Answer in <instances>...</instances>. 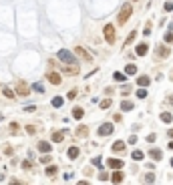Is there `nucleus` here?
I'll list each match as a JSON object with an SVG mask.
<instances>
[{
    "label": "nucleus",
    "instance_id": "obj_1",
    "mask_svg": "<svg viewBox=\"0 0 173 185\" xmlns=\"http://www.w3.org/2000/svg\"><path fill=\"white\" fill-rule=\"evenodd\" d=\"M131 14H133V6H131L129 2H125V4L121 6V10H119V16H117V20H119V26L125 24L127 20H129Z\"/></svg>",
    "mask_w": 173,
    "mask_h": 185
},
{
    "label": "nucleus",
    "instance_id": "obj_2",
    "mask_svg": "<svg viewBox=\"0 0 173 185\" xmlns=\"http://www.w3.org/2000/svg\"><path fill=\"white\" fill-rule=\"evenodd\" d=\"M16 95H18V97H28L30 87L24 83V81H18V83H16Z\"/></svg>",
    "mask_w": 173,
    "mask_h": 185
},
{
    "label": "nucleus",
    "instance_id": "obj_3",
    "mask_svg": "<svg viewBox=\"0 0 173 185\" xmlns=\"http://www.w3.org/2000/svg\"><path fill=\"white\" fill-rule=\"evenodd\" d=\"M58 59L63 60V63H77V59H75V54H72L71 50H67V49L58 50Z\"/></svg>",
    "mask_w": 173,
    "mask_h": 185
},
{
    "label": "nucleus",
    "instance_id": "obj_4",
    "mask_svg": "<svg viewBox=\"0 0 173 185\" xmlns=\"http://www.w3.org/2000/svg\"><path fill=\"white\" fill-rule=\"evenodd\" d=\"M105 40L109 44H115V26H113V24H107L105 26Z\"/></svg>",
    "mask_w": 173,
    "mask_h": 185
},
{
    "label": "nucleus",
    "instance_id": "obj_5",
    "mask_svg": "<svg viewBox=\"0 0 173 185\" xmlns=\"http://www.w3.org/2000/svg\"><path fill=\"white\" fill-rule=\"evenodd\" d=\"M75 54H77V56H81L83 60H86V63H91V60H93L91 53H86V50L83 49V46H77V49H75Z\"/></svg>",
    "mask_w": 173,
    "mask_h": 185
},
{
    "label": "nucleus",
    "instance_id": "obj_6",
    "mask_svg": "<svg viewBox=\"0 0 173 185\" xmlns=\"http://www.w3.org/2000/svg\"><path fill=\"white\" fill-rule=\"evenodd\" d=\"M63 71H64L67 74H79V64H77V63H67V64L63 67Z\"/></svg>",
    "mask_w": 173,
    "mask_h": 185
},
{
    "label": "nucleus",
    "instance_id": "obj_7",
    "mask_svg": "<svg viewBox=\"0 0 173 185\" xmlns=\"http://www.w3.org/2000/svg\"><path fill=\"white\" fill-rule=\"evenodd\" d=\"M113 131H115L113 125H111V123H105V125H101V129H99V137H107V135H111Z\"/></svg>",
    "mask_w": 173,
    "mask_h": 185
},
{
    "label": "nucleus",
    "instance_id": "obj_8",
    "mask_svg": "<svg viewBox=\"0 0 173 185\" xmlns=\"http://www.w3.org/2000/svg\"><path fill=\"white\" fill-rule=\"evenodd\" d=\"M107 163H109V167H111V169H121V167L125 165V161H121V159H115V157H113V159H109V161H107Z\"/></svg>",
    "mask_w": 173,
    "mask_h": 185
},
{
    "label": "nucleus",
    "instance_id": "obj_9",
    "mask_svg": "<svg viewBox=\"0 0 173 185\" xmlns=\"http://www.w3.org/2000/svg\"><path fill=\"white\" fill-rule=\"evenodd\" d=\"M123 179H125V175H123V171L121 169H115V173L111 175V181H113V183H121Z\"/></svg>",
    "mask_w": 173,
    "mask_h": 185
},
{
    "label": "nucleus",
    "instance_id": "obj_10",
    "mask_svg": "<svg viewBox=\"0 0 173 185\" xmlns=\"http://www.w3.org/2000/svg\"><path fill=\"white\" fill-rule=\"evenodd\" d=\"M46 78H48L53 85H61V83H63V78H61V74H58V73H48Z\"/></svg>",
    "mask_w": 173,
    "mask_h": 185
},
{
    "label": "nucleus",
    "instance_id": "obj_11",
    "mask_svg": "<svg viewBox=\"0 0 173 185\" xmlns=\"http://www.w3.org/2000/svg\"><path fill=\"white\" fill-rule=\"evenodd\" d=\"M50 149H53V145H50L48 141H40L39 143V151L40 153H50Z\"/></svg>",
    "mask_w": 173,
    "mask_h": 185
},
{
    "label": "nucleus",
    "instance_id": "obj_12",
    "mask_svg": "<svg viewBox=\"0 0 173 185\" xmlns=\"http://www.w3.org/2000/svg\"><path fill=\"white\" fill-rule=\"evenodd\" d=\"M147 50H149V46H147L145 42H141V44H137V49H135V53L139 54V56H145V54H147Z\"/></svg>",
    "mask_w": 173,
    "mask_h": 185
},
{
    "label": "nucleus",
    "instance_id": "obj_13",
    "mask_svg": "<svg viewBox=\"0 0 173 185\" xmlns=\"http://www.w3.org/2000/svg\"><path fill=\"white\" fill-rule=\"evenodd\" d=\"M113 151H115V153H123V151H125V143H123V141H115V143H113Z\"/></svg>",
    "mask_w": 173,
    "mask_h": 185
},
{
    "label": "nucleus",
    "instance_id": "obj_14",
    "mask_svg": "<svg viewBox=\"0 0 173 185\" xmlns=\"http://www.w3.org/2000/svg\"><path fill=\"white\" fill-rule=\"evenodd\" d=\"M157 54L161 56V59H167L169 54H171V50H169V49H165V46H157Z\"/></svg>",
    "mask_w": 173,
    "mask_h": 185
},
{
    "label": "nucleus",
    "instance_id": "obj_15",
    "mask_svg": "<svg viewBox=\"0 0 173 185\" xmlns=\"http://www.w3.org/2000/svg\"><path fill=\"white\" fill-rule=\"evenodd\" d=\"M64 139V131H53V141L54 143H61Z\"/></svg>",
    "mask_w": 173,
    "mask_h": 185
},
{
    "label": "nucleus",
    "instance_id": "obj_16",
    "mask_svg": "<svg viewBox=\"0 0 173 185\" xmlns=\"http://www.w3.org/2000/svg\"><path fill=\"white\" fill-rule=\"evenodd\" d=\"M67 155H68V159H77L79 157V147H68Z\"/></svg>",
    "mask_w": 173,
    "mask_h": 185
},
{
    "label": "nucleus",
    "instance_id": "obj_17",
    "mask_svg": "<svg viewBox=\"0 0 173 185\" xmlns=\"http://www.w3.org/2000/svg\"><path fill=\"white\" fill-rule=\"evenodd\" d=\"M149 155H151V159H155V161H161L163 153L159 151V149H151V151H149Z\"/></svg>",
    "mask_w": 173,
    "mask_h": 185
},
{
    "label": "nucleus",
    "instance_id": "obj_18",
    "mask_svg": "<svg viewBox=\"0 0 173 185\" xmlns=\"http://www.w3.org/2000/svg\"><path fill=\"white\" fill-rule=\"evenodd\" d=\"M72 117H75V119H83V117H85V111H83L81 107H75V109H72Z\"/></svg>",
    "mask_w": 173,
    "mask_h": 185
},
{
    "label": "nucleus",
    "instance_id": "obj_19",
    "mask_svg": "<svg viewBox=\"0 0 173 185\" xmlns=\"http://www.w3.org/2000/svg\"><path fill=\"white\" fill-rule=\"evenodd\" d=\"M149 83H151V78H149V77H145V74L137 78V85H139V87H147Z\"/></svg>",
    "mask_w": 173,
    "mask_h": 185
},
{
    "label": "nucleus",
    "instance_id": "obj_20",
    "mask_svg": "<svg viewBox=\"0 0 173 185\" xmlns=\"http://www.w3.org/2000/svg\"><path fill=\"white\" fill-rule=\"evenodd\" d=\"M57 173H58V167H57V165H48V167H46V175H48V177L57 175Z\"/></svg>",
    "mask_w": 173,
    "mask_h": 185
},
{
    "label": "nucleus",
    "instance_id": "obj_21",
    "mask_svg": "<svg viewBox=\"0 0 173 185\" xmlns=\"http://www.w3.org/2000/svg\"><path fill=\"white\" fill-rule=\"evenodd\" d=\"M77 135H79V137H86V135H89V129H86L85 125L77 127Z\"/></svg>",
    "mask_w": 173,
    "mask_h": 185
},
{
    "label": "nucleus",
    "instance_id": "obj_22",
    "mask_svg": "<svg viewBox=\"0 0 173 185\" xmlns=\"http://www.w3.org/2000/svg\"><path fill=\"white\" fill-rule=\"evenodd\" d=\"M125 74L127 73H115V74H113V78H115L117 83H125Z\"/></svg>",
    "mask_w": 173,
    "mask_h": 185
},
{
    "label": "nucleus",
    "instance_id": "obj_23",
    "mask_svg": "<svg viewBox=\"0 0 173 185\" xmlns=\"http://www.w3.org/2000/svg\"><path fill=\"white\" fill-rule=\"evenodd\" d=\"M125 73L127 74H135V73H137V64H127V67H125Z\"/></svg>",
    "mask_w": 173,
    "mask_h": 185
},
{
    "label": "nucleus",
    "instance_id": "obj_24",
    "mask_svg": "<svg viewBox=\"0 0 173 185\" xmlns=\"http://www.w3.org/2000/svg\"><path fill=\"white\" fill-rule=\"evenodd\" d=\"M161 121H163V123H171L173 121V115H171V113H161Z\"/></svg>",
    "mask_w": 173,
    "mask_h": 185
},
{
    "label": "nucleus",
    "instance_id": "obj_25",
    "mask_svg": "<svg viewBox=\"0 0 173 185\" xmlns=\"http://www.w3.org/2000/svg\"><path fill=\"white\" fill-rule=\"evenodd\" d=\"M121 109H123V111H131V109H133V103L131 101H123L121 103Z\"/></svg>",
    "mask_w": 173,
    "mask_h": 185
},
{
    "label": "nucleus",
    "instance_id": "obj_26",
    "mask_svg": "<svg viewBox=\"0 0 173 185\" xmlns=\"http://www.w3.org/2000/svg\"><path fill=\"white\" fill-rule=\"evenodd\" d=\"M53 107H54V109L63 107V99H61V97H54V99H53Z\"/></svg>",
    "mask_w": 173,
    "mask_h": 185
},
{
    "label": "nucleus",
    "instance_id": "obj_27",
    "mask_svg": "<svg viewBox=\"0 0 173 185\" xmlns=\"http://www.w3.org/2000/svg\"><path fill=\"white\" fill-rule=\"evenodd\" d=\"M2 92H4V97H6V99H14V92H12V89L4 87V91H2Z\"/></svg>",
    "mask_w": 173,
    "mask_h": 185
},
{
    "label": "nucleus",
    "instance_id": "obj_28",
    "mask_svg": "<svg viewBox=\"0 0 173 185\" xmlns=\"http://www.w3.org/2000/svg\"><path fill=\"white\" fill-rule=\"evenodd\" d=\"M131 157H133V159H137V161H141V159H143V151L135 149V151H133V155H131Z\"/></svg>",
    "mask_w": 173,
    "mask_h": 185
},
{
    "label": "nucleus",
    "instance_id": "obj_29",
    "mask_svg": "<svg viewBox=\"0 0 173 185\" xmlns=\"http://www.w3.org/2000/svg\"><path fill=\"white\" fill-rule=\"evenodd\" d=\"M143 181H145V183H153V181H155V175H153V173H147Z\"/></svg>",
    "mask_w": 173,
    "mask_h": 185
},
{
    "label": "nucleus",
    "instance_id": "obj_30",
    "mask_svg": "<svg viewBox=\"0 0 173 185\" xmlns=\"http://www.w3.org/2000/svg\"><path fill=\"white\" fill-rule=\"evenodd\" d=\"M111 107V99H103L101 101V109H109Z\"/></svg>",
    "mask_w": 173,
    "mask_h": 185
},
{
    "label": "nucleus",
    "instance_id": "obj_31",
    "mask_svg": "<svg viewBox=\"0 0 173 185\" xmlns=\"http://www.w3.org/2000/svg\"><path fill=\"white\" fill-rule=\"evenodd\" d=\"M163 40H165V42H169V44H173V32H165V36H163Z\"/></svg>",
    "mask_w": 173,
    "mask_h": 185
},
{
    "label": "nucleus",
    "instance_id": "obj_32",
    "mask_svg": "<svg viewBox=\"0 0 173 185\" xmlns=\"http://www.w3.org/2000/svg\"><path fill=\"white\" fill-rule=\"evenodd\" d=\"M32 89H34L36 92H44V87H42L40 83H34V85H32Z\"/></svg>",
    "mask_w": 173,
    "mask_h": 185
},
{
    "label": "nucleus",
    "instance_id": "obj_33",
    "mask_svg": "<svg viewBox=\"0 0 173 185\" xmlns=\"http://www.w3.org/2000/svg\"><path fill=\"white\" fill-rule=\"evenodd\" d=\"M135 34H137V32H135V30H133V32H131L129 36H127V40H125V46H127V44H131V42H133V40H135Z\"/></svg>",
    "mask_w": 173,
    "mask_h": 185
},
{
    "label": "nucleus",
    "instance_id": "obj_34",
    "mask_svg": "<svg viewBox=\"0 0 173 185\" xmlns=\"http://www.w3.org/2000/svg\"><path fill=\"white\" fill-rule=\"evenodd\" d=\"M93 165L95 167H103V159L101 157H95V159H93Z\"/></svg>",
    "mask_w": 173,
    "mask_h": 185
},
{
    "label": "nucleus",
    "instance_id": "obj_35",
    "mask_svg": "<svg viewBox=\"0 0 173 185\" xmlns=\"http://www.w3.org/2000/svg\"><path fill=\"white\" fill-rule=\"evenodd\" d=\"M40 163H42V165H48V163H50V161H53V159H50V157H48V155H44V157H40Z\"/></svg>",
    "mask_w": 173,
    "mask_h": 185
},
{
    "label": "nucleus",
    "instance_id": "obj_36",
    "mask_svg": "<svg viewBox=\"0 0 173 185\" xmlns=\"http://www.w3.org/2000/svg\"><path fill=\"white\" fill-rule=\"evenodd\" d=\"M137 97H139V99H145V97H147V91H145V89H139V91H137Z\"/></svg>",
    "mask_w": 173,
    "mask_h": 185
},
{
    "label": "nucleus",
    "instance_id": "obj_37",
    "mask_svg": "<svg viewBox=\"0 0 173 185\" xmlns=\"http://www.w3.org/2000/svg\"><path fill=\"white\" fill-rule=\"evenodd\" d=\"M26 133H28V135H34V133H36V127H34V125H28V127H26Z\"/></svg>",
    "mask_w": 173,
    "mask_h": 185
},
{
    "label": "nucleus",
    "instance_id": "obj_38",
    "mask_svg": "<svg viewBox=\"0 0 173 185\" xmlns=\"http://www.w3.org/2000/svg\"><path fill=\"white\" fill-rule=\"evenodd\" d=\"M163 10H165V12L173 10V2H165V4H163Z\"/></svg>",
    "mask_w": 173,
    "mask_h": 185
},
{
    "label": "nucleus",
    "instance_id": "obj_39",
    "mask_svg": "<svg viewBox=\"0 0 173 185\" xmlns=\"http://www.w3.org/2000/svg\"><path fill=\"white\" fill-rule=\"evenodd\" d=\"M75 97H77V91H75V89L67 92V99H75Z\"/></svg>",
    "mask_w": 173,
    "mask_h": 185
},
{
    "label": "nucleus",
    "instance_id": "obj_40",
    "mask_svg": "<svg viewBox=\"0 0 173 185\" xmlns=\"http://www.w3.org/2000/svg\"><path fill=\"white\" fill-rule=\"evenodd\" d=\"M107 179H109V175H107V173H105V171H103V173H101V175H99V181H101V183H103V181H107Z\"/></svg>",
    "mask_w": 173,
    "mask_h": 185
},
{
    "label": "nucleus",
    "instance_id": "obj_41",
    "mask_svg": "<svg viewBox=\"0 0 173 185\" xmlns=\"http://www.w3.org/2000/svg\"><path fill=\"white\" fill-rule=\"evenodd\" d=\"M155 139H157V137H155L153 133H151V135H147V143H155Z\"/></svg>",
    "mask_w": 173,
    "mask_h": 185
},
{
    "label": "nucleus",
    "instance_id": "obj_42",
    "mask_svg": "<svg viewBox=\"0 0 173 185\" xmlns=\"http://www.w3.org/2000/svg\"><path fill=\"white\" fill-rule=\"evenodd\" d=\"M129 143H131V145H135V143H137V135H131L129 137Z\"/></svg>",
    "mask_w": 173,
    "mask_h": 185
},
{
    "label": "nucleus",
    "instance_id": "obj_43",
    "mask_svg": "<svg viewBox=\"0 0 173 185\" xmlns=\"http://www.w3.org/2000/svg\"><path fill=\"white\" fill-rule=\"evenodd\" d=\"M169 137H171V139H173V129H169Z\"/></svg>",
    "mask_w": 173,
    "mask_h": 185
},
{
    "label": "nucleus",
    "instance_id": "obj_44",
    "mask_svg": "<svg viewBox=\"0 0 173 185\" xmlns=\"http://www.w3.org/2000/svg\"><path fill=\"white\" fill-rule=\"evenodd\" d=\"M167 147H169V149H173V141H171V143H169V145H167Z\"/></svg>",
    "mask_w": 173,
    "mask_h": 185
},
{
    "label": "nucleus",
    "instance_id": "obj_45",
    "mask_svg": "<svg viewBox=\"0 0 173 185\" xmlns=\"http://www.w3.org/2000/svg\"><path fill=\"white\" fill-rule=\"evenodd\" d=\"M169 103H171V105H173V97H169Z\"/></svg>",
    "mask_w": 173,
    "mask_h": 185
},
{
    "label": "nucleus",
    "instance_id": "obj_46",
    "mask_svg": "<svg viewBox=\"0 0 173 185\" xmlns=\"http://www.w3.org/2000/svg\"><path fill=\"white\" fill-rule=\"evenodd\" d=\"M171 167H173V159H171Z\"/></svg>",
    "mask_w": 173,
    "mask_h": 185
}]
</instances>
